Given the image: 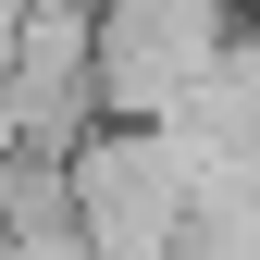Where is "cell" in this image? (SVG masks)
I'll return each instance as SVG.
<instances>
[{
  "label": "cell",
  "instance_id": "1",
  "mask_svg": "<svg viewBox=\"0 0 260 260\" xmlns=\"http://www.w3.org/2000/svg\"><path fill=\"white\" fill-rule=\"evenodd\" d=\"M75 248L87 260H186V223H199V186H186V149L161 124H100L75 161Z\"/></svg>",
  "mask_w": 260,
  "mask_h": 260
},
{
  "label": "cell",
  "instance_id": "2",
  "mask_svg": "<svg viewBox=\"0 0 260 260\" xmlns=\"http://www.w3.org/2000/svg\"><path fill=\"white\" fill-rule=\"evenodd\" d=\"M236 62L223 0H100V124H174Z\"/></svg>",
  "mask_w": 260,
  "mask_h": 260
}]
</instances>
